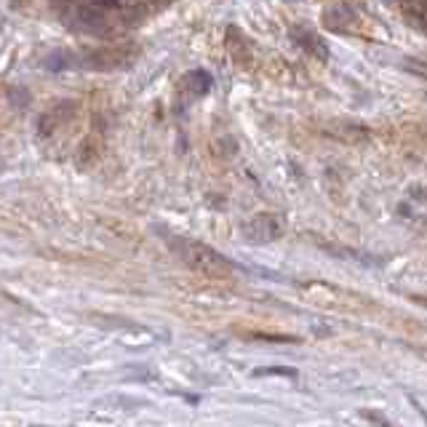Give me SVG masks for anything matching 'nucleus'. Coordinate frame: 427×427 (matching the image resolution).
<instances>
[{
	"label": "nucleus",
	"mask_w": 427,
	"mask_h": 427,
	"mask_svg": "<svg viewBox=\"0 0 427 427\" xmlns=\"http://www.w3.org/2000/svg\"><path fill=\"white\" fill-rule=\"evenodd\" d=\"M243 235L254 243H267L283 235V222L275 214H256L254 219L243 224Z\"/></svg>",
	"instance_id": "nucleus-2"
},
{
	"label": "nucleus",
	"mask_w": 427,
	"mask_h": 427,
	"mask_svg": "<svg viewBox=\"0 0 427 427\" xmlns=\"http://www.w3.org/2000/svg\"><path fill=\"white\" fill-rule=\"evenodd\" d=\"M171 246H174V251L182 256L190 267H196L198 272H206V275H227L232 270L230 262L222 254H217L214 248H208L206 243H196V241L176 238Z\"/></svg>",
	"instance_id": "nucleus-1"
},
{
	"label": "nucleus",
	"mask_w": 427,
	"mask_h": 427,
	"mask_svg": "<svg viewBox=\"0 0 427 427\" xmlns=\"http://www.w3.org/2000/svg\"><path fill=\"white\" fill-rule=\"evenodd\" d=\"M70 112H73V102H64V104H56V107H51L40 123H37V128H40V134H51L54 128H59L61 123L70 118Z\"/></svg>",
	"instance_id": "nucleus-3"
}]
</instances>
